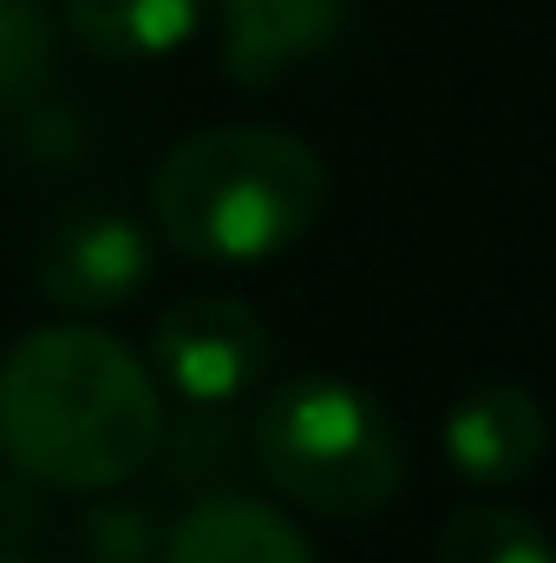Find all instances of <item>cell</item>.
<instances>
[{"mask_svg": "<svg viewBox=\"0 0 556 563\" xmlns=\"http://www.w3.org/2000/svg\"><path fill=\"white\" fill-rule=\"evenodd\" d=\"M164 445V394L151 361L119 334L59 321L0 361V452L46 492H119Z\"/></svg>", "mask_w": 556, "mask_h": 563, "instance_id": "cell-1", "label": "cell"}, {"mask_svg": "<svg viewBox=\"0 0 556 563\" xmlns=\"http://www.w3.org/2000/svg\"><path fill=\"white\" fill-rule=\"evenodd\" d=\"M151 210L177 256L249 269L294 250L321 223L327 164L314 157V144L269 125H210L164 151Z\"/></svg>", "mask_w": 556, "mask_h": 563, "instance_id": "cell-2", "label": "cell"}, {"mask_svg": "<svg viewBox=\"0 0 556 563\" xmlns=\"http://www.w3.org/2000/svg\"><path fill=\"white\" fill-rule=\"evenodd\" d=\"M256 465L288 505L314 518H367L400 492L407 445L380 394L341 374H294L256 413Z\"/></svg>", "mask_w": 556, "mask_h": 563, "instance_id": "cell-3", "label": "cell"}, {"mask_svg": "<svg viewBox=\"0 0 556 563\" xmlns=\"http://www.w3.org/2000/svg\"><path fill=\"white\" fill-rule=\"evenodd\" d=\"M276 361V341L263 314L236 295H190L157 314L151 328V374L190 400V407H230L243 400Z\"/></svg>", "mask_w": 556, "mask_h": 563, "instance_id": "cell-4", "label": "cell"}, {"mask_svg": "<svg viewBox=\"0 0 556 563\" xmlns=\"http://www.w3.org/2000/svg\"><path fill=\"white\" fill-rule=\"evenodd\" d=\"M33 282L66 314H112L151 282V236L112 203H79L46 230Z\"/></svg>", "mask_w": 556, "mask_h": 563, "instance_id": "cell-5", "label": "cell"}, {"mask_svg": "<svg viewBox=\"0 0 556 563\" xmlns=\"http://www.w3.org/2000/svg\"><path fill=\"white\" fill-rule=\"evenodd\" d=\"M438 445H445V465L465 478V485H485V492H504V485H524L537 465H544V445H551V420H544V400L518 380H485L471 394H458L445 407L438 426Z\"/></svg>", "mask_w": 556, "mask_h": 563, "instance_id": "cell-6", "label": "cell"}, {"mask_svg": "<svg viewBox=\"0 0 556 563\" xmlns=\"http://www.w3.org/2000/svg\"><path fill=\"white\" fill-rule=\"evenodd\" d=\"M341 20L347 0H223V73L236 86H276L334 46Z\"/></svg>", "mask_w": 556, "mask_h": 563, "instance_id": "cell-7", "label": "cell"}, {"mask_svg": "<svg viewBox=\"0 0 556 563\" xmlns=\"http://www.w3.org/2000/svg\"><path fill=\"white\" fill-rule=\"evenodd\" d=\"M157 563H314V544L276 505L243 492H210L170 525Z\"/></svg>", "mask_w": 556, "mask_h": 563, "instance_id": "cell-8", "label": "cell"}, {"mask_svg": "<svg viewBox=\"0 0 556 563\" xmlns=\"http://www.w3.org/2000/svg\"><path fill=\"white\" fill-rule=\"evenodd\" d=\"M66 26L99 59H164L203 26V0H66Z\"/></svg>", "mask_w": 556, "mask_h": 563, "instance_id": "cell-9", "label": "cell"}, {"mask_svg": "<svg viewBox=\"0 0 556 563\" xmlns=\"http://www.w3.org/2000/svg\"><path fill=\"white\" fill-rule=\"evenodd\" d=\"M438 563H556V538L511 505H458L438 531Z\"/></svg>", "mask_w": 556, "mask_h": 563, "instance_id": "cell-10", "label": "cell"}, {"mask_svg": "<svg viewBox=\"0 0 556 563\" xmlns=\"http://www.w3.org/2000/svg\"><path fill=\"white\" fill-rule=\"evenodd\" d=\"M53 73V20L40 0H0V106L26 99Z\"/></svg>", "mask_w": 556, "mask_h": 563, "instance_id": "cell-11", "label": "cell"}, {"mask_svg": "<svg viewBox=\"0 0 556 563\" xmlns=\"http://www.w3.org/2000/svg\"><path fill=\"white\" fill-rule=\"evenodd\" d=\"M79 563H157V531L144 505H92L73 525Z\"/></svg>", "mask_w": 556, "mask_h": 563, "instance_id": "cell-12", "label": "cell"}, {"mask_svg": "<svg viewBox=\"0 0 556 563\" xmlns=\"http://www.w3.org/2000/svg\"><path fill=\"white\" fill-rule=\"evenodd\" d=\"M0 563H33V558H0Z\"/></svg>", "mask_w": 556, "mask_h": 563, "instance_id": "cell-13", "label": "cell"}]
</instances>
